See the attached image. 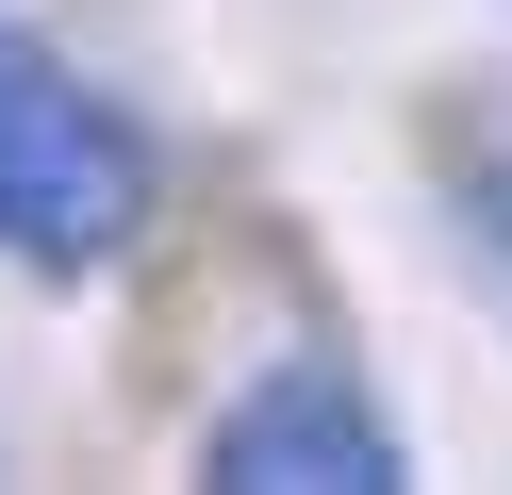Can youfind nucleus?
<instances>
[{"instance_id": "f257e3e1", "label": "nucleus", "mask_w": 512, "mask_h": 495, "mask_svg": "<svg viewBox=\"0 0 512 495\" xmlns=\"http://www.w3.org/2000/svg\"><path fill=\"white\" fill-rule=\"evenodd\" d=\"M149 132L116 116L83 66H50L34 33H0V264H34V281H100V264L149 248Z\"/></svg>"}, {"instance_id": "f03ea898", "label": "nucleus", "mask_w": 512, "mask_h": 495, "mask_svg": "<svg viewBox=\"0 0 512 495\" xmlns=\"http://www.w3.org/2000/svg\"><path fill=\"white\" fill-rule=\"evenodd\" d=\"M199 479L215 495H298V479L314 495H397L413 446H397V413H380L331 347H298V363H265V380L199 429Z\"/></svg>"}, {"instance_id": "7ed1b4c3", "label": "nucleus", "mask_w": 512, "mask_h": 495, "mask_svg": "<svg viewBox=\"0 0 512 495\" xmlns=\"http://www.w3.org/2000/svg\"><path fill=\"white\" fill-rule=\"evenodd\" d=\"M463 248H479V281H496V314H512V149L463 165Z\"/></svg>"}]
</instances>
